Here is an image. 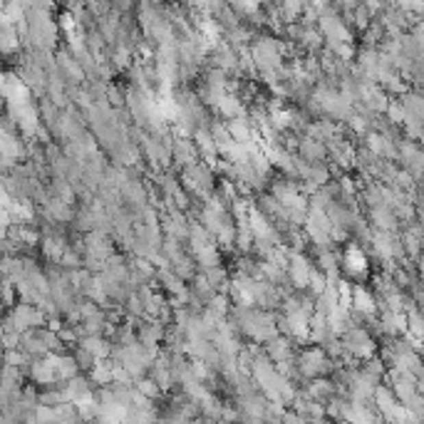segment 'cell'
Wrapping results in <instances>:
<instances>
[{"mask_svg":"<svg viewBox=\"0 0 424 424\" xmlns=\"http://www.w3.org/2000/svg\"><path fill=\"white\" fill-rule=\"evenodd\" d=\"M342 266L350 275H362L367 268V261H365V253L360 251V248H347L345 258H342Z\"/></svg>","mask_w":424,"mask_h":424,"instance_id":"cell-1","label":"cell"}]
</instances>
